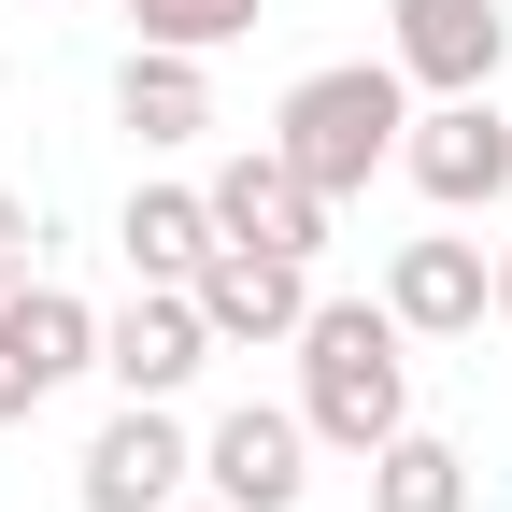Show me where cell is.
I'll list each match as a JSON object with an SVG mask.
<instances>
[{
  "instance_id": "cell-13",
  "label": "cell",
  "mask_w": 512,
  "mask_h": 512,
  "mask_svg": "<svg viewBox=\"0 0 512 512\" xmlns=\"http://www.w3.org/2000/svg\"><path fill=\"white\" fill-rule=\"evenodd\" d=\"M114 242H128V285H200V256H214V200H200V185H128Z\"/></svg>"
},
{
  "instance_id": "cell-6",
  "label": "cell",
  "mask_w": 512,
  "mask_h": 512,
  "mask_svg": "<svg viewBox=\"0 0 512 512\" xmlns=\"http://www.w3.org/2000/svg\"><path fill=\"white\" fill-rule=\"evenodd\" d=\"M200 200H214V242H271V256H328V214H342L328 185H313V171L271 143V128H256L242 157H214Z\"/></svg>"
},
{
  "instance_id": "cell-15",
  "label": "cell",
  "mask_w": 512,
  "mask_h": 512,
  "mask_svg": "<svg viewBox=\"0 0 512 512\" xmlns=\"http://www.w3.org/2000/svg\"><path fill=\"white\" fill-rule=\"evenodd\" d=\"M271 0H128V43H171V57H228Z\"/></svg>"
},
{
  "instance_id": "cell-3",
  "label": "cell",
  "mask_w": 512,
  "mask_h": 512,
  "mask_svg": "<svg viewBox=\"0 0 512 512\" xmlns=\"http://www.w3.org/2000/svg\"><path fill=\"white\" fill-rule=\"evenodd\" d=\"M399 185L427 214H498L512 200V114L470 86V100H413V128H399Z\"/></svg>"
},
{
  "instance_id": "cell-9",
  "label": "cell",
  "mask_w": 512,
  "mask_h": 512,
  "mask_svg": "<svg viewBox=\"0 0 512 512\" xmlns=\"http://www.w3.org/2000/svg\"><path fill=\"white\" fill-rule=\"evenodd\" d=\"M228 342L200 328V299L185 285H128V313H100V384L114 399H185Z\"/></svg>"
},
{
  "instance_id": "cell-1",
  "label": "cell",
  "mask_w": 512,
  "mask_h": 512,
  "mask_svg": "<svg viewBox=\"0 0 512 512\" xmlns=\"http://www.w3.org/2000/svg\"><path fill=\"white\" fill-rule=\"evenodd\" d=\"M285 356H299V413L328 456H384L413 427V328L384 299H313Z\"/></svg>"
},
{
  "instance_id": "cell-2",
  "label": "cell",
  "mask_w": 512,
  "mask_h": 512,
  "mask_svg": "<svg viewBox=\"0 0 512 512\" xmlns=\"http://www.w3.org/2000/svg\"><path fill=\"white\" fill-rule=\"evenodd\" d=\"M399 128H413V86H399V57H328V72H299L285 114H271V143L328 185V200H356L370 171H399Z\"/></svg>"
},
{
  "instance_id": "cell-7",
  "label": "cell",
  "mask_w": 512,
  "mask_h": 512,
  "mask_svg": "<svg viewBox=\"0 0 512 512\" xmlns=\"http://www.w3.org/2000/svg\"><path fill=\"white\" fill-rule=\"evenodd\" d=\"M384 313H399L413 342H470V328H498V242H470L456 214H441L427 242L384 256Z\"/></svg>"
},
{
  "instance_id": "cell-18",
  "label": "cell",
  "mask_w": 512,
  "mask_h": 512,
  "mask_svg": "<svg viewBox=\"0 0 512 512\" xmlns=\"http://www.w3.org/2000/svg\"><path fill=\"white\" fill-rule=\"evenodd\" d=\"M171 512H228V498H200V484H185V498H171Z\"/></svg>"
},
{
  "instance_id": "cell-17",
  "label": "cell",
  "mask_w": 512,
  "mask_h": 512,
  "mask_svg": "<svg viewBox=\"0 0 512 512\" xmlns=\"http://www.w3.org/2000/svg\"><path fill=\"white\" fill-rule=\"evenodd\" d=\"M498 328H512V242H498Z\"/></svg>"
},
{
  "instance_id": "cell-14",
  "label": "cell",
  "mask_w": 512,
  "mask_h": 512,
  "mask_svg": "<svg viewBox=\"0 0 512 512\" xmlns=\"http://www.w3.org/2000/svg\"><path fill=\"white\" fill-rule=\"evenodd\" d=\"M370 512H470V456L427 441V427H399V441L370 456Z\"/></svg>"
},
{
  "instance_id": "cell-8",
  "label": "cell",
  "mask_w": 512,
  "mask_h": 512,
  "mask_svg": "<svg viewBox=\"0 0 512 512\" xmlns=\"http://www.w3.org/2000/svg\"><path fill=\"white\" fill-rule=\"evenodd\" d=\"M86 370H100V313L29 271L15 299H0V427H29L57 384H86Z\"/></svg>"
},
{
  "instance_id": "cell-16",
  "label": "cell",
  "mask_w": 512,
  "mask_h": 512,
  "mask_svg": "<svg viewBox=\"0 0 512 512\" xmlns=\"http://www.w3.org/2000/svg\"><path fill=\"white\" fill-rule=\"evenodd\" d=\"M29 271H43V214H29V200H15V185H0V299H15V285H29Z\"/></svg>"
},
{
  "instance_id": "cell-4",
  "label": "cell",
  "mask_w": 512,
  "mask_h": 512,
  "mask_svg": "<svg viewBox=\"0 0 512 512\" xmlns=\"http://www.w3.org/2000/svg\"><path fill=\"white\" fill-rule=\"evenodd\" d=\"M313 413L299 399H228L214 427H200V498H228V512H299L313 498Z\"/></svg>"
},
{
  "instance_id": "cell-10",
  "label": "cell",
  "mask_w": 512,
  "mask_h": 512,
  "mask_svg": "<svg viewBox=\"0 0 512 512\" xmlns=\"http://www.w3.org/2000/svg\"><path fill=\"white\" fill-rule=\"evenodd\" d=\"M384 57H399L413 100H470V86H498L512 15L498 0H384Z\"/></svg>"
},
{
  "instance_id": "cell-12",
  "label": "cell",
  "mask_w": 512,
  "mask_h": 512,
  "mask_svg": "<svg viewBox=\"0 0 512 512\" xmlns=\"http://www.w3.org/2000/svg\"><path fill=\"white\" fill-rule=\"evenodd\" d=\"M114 128L143 157H185L214 128V57H171V43H128V72H114Z\"/></svg>"
},
{
  "instance_id": "cell-5",
  "label": "cell",
  "mask_w": 512,
  "mask_h": 512,
  "mask_svg": "<svg viewBox=\"0 0 512 512\" xmlns=\"http://www.w3.org/2000/svg\"><path fill=\"white\" fill-rule=\"evenodd\" d=\"M185 484H200V441H185L171 399H114L100 441L72 456V498H86V512H171Z\"/></svg>"
},
{
  "instance_id": "cell-11",
  "label": "cell",
  "mask_w": 512,
  "mask_h": 512,
  "mask_svg": "<svg viewBox=\"0 0 512 512\" xmlns=\"http://www.w3.org/2000/svg\"><path fill=\"white\" fill-rule=\"evenodd\" d=\"M185 299H200V328H214V342H299V313H313V256H271V242H214Z\"/></svg>"
}]
</instances>
